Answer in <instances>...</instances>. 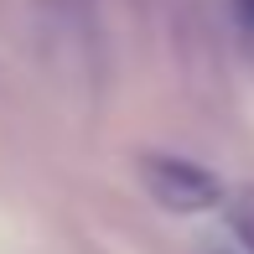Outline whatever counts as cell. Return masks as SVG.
Returning <instances> with one entry per match:
<instances>
[{"label": "cell", "mask_w": 254, "mask_h": 254, "mask_svg": "<svg viewBox=\"0 0 254 254\" xmlns=\"http://www.w3.org/2000/svg\"><path fill=\"white\" fill-rule=\"evenodd\" d=\"M140 177L166 213H207L223 202V182L182 156H140Z\"/></svg>", "instance_id": "obj_1"}, {"label": "cell", "mask_w": 254, "mask_h": 254, "mask_svg": "<svg viewBox=\"0 0 254 254\" xmlns=\"http://www.w3.org/2000/svg\"><path fill=\"white\" fill-rule=\"evenodd\" d=\"M239 16H244V26H254V0H239Z\"/></svg>", "instance_id": "obj_2"}]
</instances>
